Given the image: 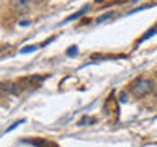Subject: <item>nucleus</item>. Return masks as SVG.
I'll list each match as a JSON object with an SVG mask.
<instances>
[{"label":"nucleus","instance_id":"obj_6","mask_svg":"<svg viewBox=\"0 0 157 147\" xmlns=\"http://www.w3.org/2000/svg\"><path fill=\"white\" fill-rule=\"evenodd\" d=\"M36 47H38V46H31V47H23V49H21V52H23V54H26V52H31V51H34V49H36Z\"/></svg>","mask_w":157,"mask_h":147},{"label":"nucleus","instance_id":"obj_1","mask_svg":"<svg viewBox=\"0 0 157 147\" xmlns=\"http://www.w3.org/2000/svg\"><path fill=\"white\" fill-rule=\"evenodd\" d=\"M152 90H154V82H152L151 78H139V80H136L131 87V93L137 98L149 95Z\"/></svg>","mask_w":157,"mask_h":147},{"label":"nucleus","instance_id":"obj_8","mask_svg":"<svg viewBox=\"0 0 157 147\" xmlns=\"http://www.w3.org/2000/svg\"><path fill=\"white\" fill-rule=\"evenodd\" d=\"M154 98H157V85H155V88H154Z\"/></svg>","mask_w":157,"mask_h":147},{"label":"nucleus","instance_id":"obj_7","mask_svg":"<svg viewBox=\"0 0 157 147\" xmlns=\"http://www.w3.org/2000/svg\"><path fill=\"white\" fill-rule=\"evenodd\" d=\"M75 52H77V46H74V47H71V49L67 51V54H69V56H72V54H75Z\"/></svg>","mask_w":157,"mask_h":147},{"label":"nucleus","instance_id":"obj_5","mask_svg":"<svg viewBox=\"0 0 157 147\" xmlns=\"http://www.w3.org/2000/svg\"><path fill=\"white\" fill-rule=\"evenodd\" d=\"M113 17V12H108V13H105L103 17H100L98 18V21H105V20H108V18H111Z\"/></svg>","mask_w":157,"mask_h":147},{"label":"nucleus","instance_id":"obj_4","mask_svg":"<svg viewBox=\"0 0 157 147\" xmlns=\"http://www.w3.org/2000/svg\"><path fill=\"white\" fill-rule=\"evenodd\" d=\"M118 96H120V101H121V103H126V101H128V93H126V92H121Z\"/></svg>","mask_w":157,"mask_h":147},{"label":"nucleus","instance_id":"obj_3","mask_svg":"<svg viewBox=\"0 0 157 147\" xmlns=\"http://www.w3.org/2000/svg\"><path fill=\"white\" fill-rule=\"evenodd\" d=\"M5 90L8 93H18V87L17 83H5Z\"/></svg>","mask_w":157,"mask_h":147},{"label":"nucleus","instance_id":"obj_2","mask_svg":"<svg viewBox=\"0 0 157 147\" xmlns=\"http://www.w3.org/2000/svg\"><path fill=\"white\" fill-rule=\"evenodd\" d=\"M87 10H88V7H83L82 10H78V12H75V13H74V15H71V17H69L67 20H66V21H64V23H69V21H74V20H75V18H80L82 17V15L83 13H85L87 12ZM62 23V24H64Z\"/></svg>","mask_w":157,"mask_h":147}]
</instances>
